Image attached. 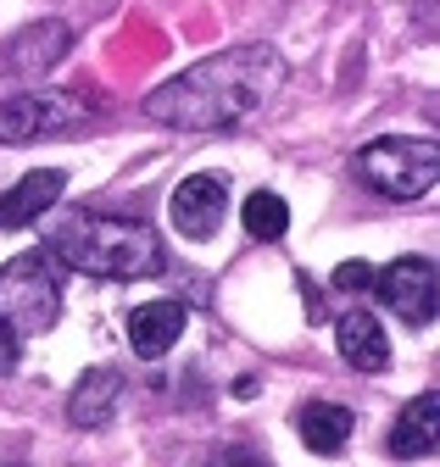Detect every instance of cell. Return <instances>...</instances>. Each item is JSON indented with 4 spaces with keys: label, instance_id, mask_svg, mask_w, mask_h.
Wrapping results in <instances>:
<instances>
[{
    "label": "cell",
    "instance_id": "1",
    "mask_svg": "<svg viewBox=\"0 0 440 467\" xmlns=\"http://www.w3.org/2000/svg\"><path fill=\"white\" fill-rule=\"evenodd\" d=\"M285 89V62L273 45H235L217 50L190 73L168 78L162 89L145 95V117L162 129H184V134H217V129H240L251 117L267 111V100Z\"/></svg>",
    "mask_w": 440,
    "mask_h": 467
},
{
    "label": "cell",
    "instance_id": "2",
    "mask_svg": "<svg viewBox=\"0 0 440 467\" xmlns=\"http://www.w3.org/2000/svg\"><path fill=\"white\" fill-rule=\"evenodd\" d=\"M45 251L89 278H156L168 267L162 234L129 212H62L50 217Z\"/></svg>",
    "mask_w": 440,
    "mask_h": 467
},
{
    "label": "cell",
    "instance_id": "3",
    "mask_svg": "<svg viewBox=\"0 0 440 467\" xmlns=\"http://www.w3.org/2000/svg\"><path fill=\"white\" fill-rule=\"evenodd\" d=\"M351 172L384 201H418L440 179V145L435 140H407V134H384L351 156Z\"/></svg>",
    "mask_w": 440,
    "mask_h": 467
},
{
    "label": "cell",
    "instance_id": "4",
    "mask_svg": "<svg viewBox=\"0 0 440 467\" xmlns=\"http://www.w3.org/2000/svg\"><path fill=\"white\" fill-rule=\"evenodd\" d=\"M0 317L17 334H45L62 317V262L50 251H28L0 267Z\"/></svg>",
    "mask_w": 440,
    "mask_h": 467
},
{
    "label": "cell",
    "instance_id": "5",
    "mask_svg": "<svg viewBox=\"0 0 440 467\" xmlns=\"http://www.w3.org/2000/svg\"><path fill=\"white\" fill-rule=\"evenodd\" d=\"M89 129V106L68 89H34L17 100H0V145H34Z\"/></svg>",
    "mask_w": 440,
    "mask_h": 467
},
{
    "label": "cell",
    "instance_id": "6",
    "mask_svg": "<svg viewBox=\"0 0 440 467\" xmlns=\"http://www.w3.org/2000/svg\"><path fill=\"white\" fill-rule=\"evenodd\" d=\"M373 296L407 328H429L435 306H440V273H435L429 256H396L384 273H373Z\"/></svg>",
    "mask_w": 440,
    "mask_h": 467
},
{
    "label": "cell",
    "instance_id": "7",
    "mask_svg": "<svg viewBox=\"0 0 440 467\" xmlns=\"http://www.w3.org/2000/svg\"><path fill=\"white\" fill-rule=\"evenodd\" d=\"M168 217H173V228L184 234V240H195V245L212 240V234L224 228V217H229V184L217 179V172H195V179H184L173 190Z\"/></svg>",
    "mask_w": 440,
    "mask_h": 467
},
{
    "label": "cell",
    "instance_id": "8",
    "mask_svg": "<svg viewBox=\"0 0 440 467\" xmlns=\"http://www.w3.org/2000/svg\"><path fill=\"white\" fill-rule=\"evenodd\" d=\"M62 190H68V172L62 167H39V172H28V179H17L6 195H0V228L39 223L50 206L62 201Z\"/></svg>",
    "mask_w": 440,
    "mask_h": 467
},
{
    "label": "cell",
    "instance_id": "9",
    "mask_svg": "<svg viewBox=\"0 0 440 467\" xmlns=\"http://www.w3.org/2000/svg\"><path fill=\"white\" fill-rule=\"evenodd\" d=\"M435 445H440V389H418L391 429V456L418 462V456H435Z\"/></svg>",
    "mask_w": 440,
    "mask_h": 467
},
{
    "label": "cell",
    "instance_id": "10",
    "mask_svg": "<svg viewBox=\"0 0 440 467\" xmlns=\"http://www.w3.org/2000/svg\"><path fill=\"white\" fill-rule=\"evenodd\" d=\"M335 345H340V362L357 368V373H384L391 368V339H384L379 317L362 312V306L335 323Z\"/></svg>",
    "mask_w": 440,
    "mask_h": 467
},
{
    "label": "cell",
    "instance_id": "11",
    "mask_svg": "<svg viewBox=\"0 0 440 467\" xmlns=\"http://www.w3.org/2000/svg\"><path fill=\"white\" fill-rule=\"evenodd\" d=\"M184 323L190 312L179 301H145L134 317H129V345H134V357L156 362V357H168L173 339H184Z\"/></svg>",
    "mask_w": 440,
    "mask_h": 467
},
{
    "label": "cell",
    "instance_id": "12",
    "mask_svg": "<svg viewBox=\"0 0 440 467\" xmlns=\"http://www.w3.org/2000/svg\"><path fill=\"white\" fill-rule=\"evenodd\" d=\"M118 395H123L118 368H95V373H84V379L73 384V395H68V423H73V429H100L106 418L118 412Z\"/></svg>",
    "mask_w": 440,
    "mask_h": 467
},
{
    "label": "cell",
    "instance_id": "13",
    "mask_svg": "<svg viewBox=\"0 0 440 467\" xmlns=\"http://www.w3.org/2000/svg\"><path fill=\"white\" fill-rule=\"evenodd\" d=\"M296 429H301V445H307V451H318V456H335V451H346V445H351V429H357V418L346 412V406H329V400H318V406H301Z\"/></svg>",
    "mask_w": 440,
    "mask_h": 467
},
{
    "label": "cell",
    "instance_id": "14",
    "mask_svg": "<svg viewBox=\"0 0 440 467\" xmlns=\"http://www.w3.org/2000/svg\"><path fill=\"white\" fill-rule=\"evenodd\" d=\"M68 45H73V34H68L62 23H39V28H28V34L12 45V62H17L23 73H45L50 62H62V56H68Z\"/></svg>",
    "mask_w": 440,
    "mask_h": 467
},
{
    "label": "cell",
    "instance_id": "15",
    "mask_svg": "<svg viewBox=\"0 0 440 467\" xmlns=\"http://www.w3.org/2000/svg\"><path fill=\"white\" fill-rule=\"evenodd\" d=\"M240 217H246L251 240H285V228H290V206H285V195H273V190H257L240 206Z\"/></svg>",
    "mask_w": 440,
    "mask_h": 467
},
{
    "label": "cell",
    "instance_id": "16",
    "mask_svg": "<svg viewBox=\"0 0 440 467\" xmlns=\"http://www.w3.org/2000/svg\"><path fill=\"white\" fill-rule=\"evenodd\" d=\"M17 362H23V334H17L6 317H0V379L17 373Z\"/></svg>",
    "mask_w": 440,
    "mask_h": 467
},
{
    "label": "cell",
    "instance_id": "17",
    "mask_svg": "<svg viewBox=\"0 0 440 467\" xmlns=\"http://www.w3.org/2000/svg\"><path fill=\"white\" fill-rule=\"evenodd\" d=\"M335 289H373V267L368 262H340L335 267Z\"/></svg>",
    "mask_w": 440,
    "mask_h": 467
},
{
    "label": "cell",
    "instance_id": "18",
    "mask_svg": "<svg viewBox=\"0 0 440 467\" xmlns=\"http://www.w3.org/2000/svg\"><path fill=\"white\" fill-rule=\"evenodd\" d=\"M224 467H267V462L251 456V451H224Z\"/></svg>",
    "mask_w": 440,
    "mask_h": 467
}]
</instances>
